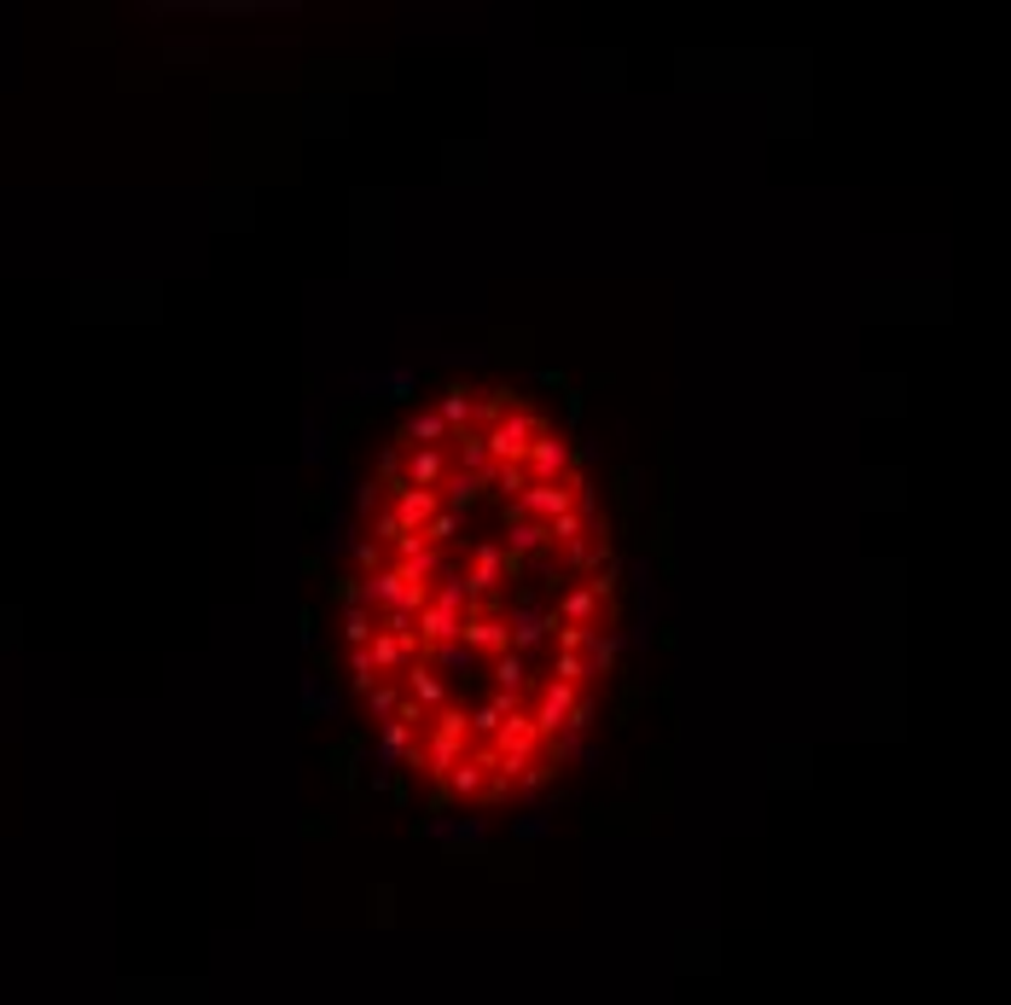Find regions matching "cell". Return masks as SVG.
Here are the masks:
<instances>
[{"instance_id":"cell-1","label":"cell","mask_w":1011,"mask_h":1005,"mask_svg":"<svg viewBox=\"0 0 1011 1005\" xmlns=\"http://www.w3.org/2000/svg\"><path fill=\"white\" fill-rule=\"evenodd\" d=\"M471 750V715L460 709V703H448V709H436L425 721V750H419V767H430L436 779H448L453 762H465Z\"/></svg>"},{"instance_id":"cell-2","label":"cell","mask_w":1011,"mask_h":1005,"mask_svg":"<svg viewBox=\"0 0 1011 1005\" xmlns=\"http://www.w3.org/2000/svg\"><path fill=\"white\" fill-rule=\"evenodd\" d=\"M541 437H547V418L535 413V407H512L495 430H483L488 460H495V465H524V460H529V448L541 442Z\"/></svg>"},{"instance_id":"cell-3","label":"cell","mask_w":1011,"mask_h":1005,"mask_svg":"<svg viewBox=\"0 0 1011 1005\" xmlns=\"http://www.w3.org/2000/svg\"><path fill=\"white\" fill-rule=\"evenodd\" d=\"M460 645H465V651H477L483 663H495V657H506V651H512V628H506V616L495 611V599H483V605H471V611H465Z\"/></svg>"},{"instance_id":"cell-4","label":"cell","mask_w":1011,"mask_h":1005,"mask_svg":"<svg viewBox=\"0 0 1011 1005\" xmlns=\"http://www.w3.org/2000/svg\"><path fill=\"white\" fill-rule=\"evenodd\" d=\"M582 686L570 680H535V727H541V739H559V732L570 727V709H576Z\"/></svg>"},{"instance_id":"cell-5","label":"cell","mask_w":1011,"mask_h":1005,"mask_svg":"<svg viewBox=\"0 0 1011 1005\" xmlns=\"http://www.w3.org/2000/svg\"><path fill=\"white\" fill-rule=\"evenodd\" d=\"M564 512H576L570 482H529V489L506 506V517H529V524H552V517H564Z\"/></svg>"},{"instance_id":"cell-6","label":"cell","mask_w":1011,"mask_h":1005,"mask_svg":"<svg viewBox=\"0 0 1011 1005\" xmlns=\"http://www.w3.org/2000/svg\"><path fill=\"white\" fill-rule=\"evenodd\" d=\"M524 472H529V482H564L570 472H576V448H570V437H547L529 448V460H524Z\"/></svg>"},{"instance_id":"cell-7","label":"cell","mask_w":1011,"mask_h":1005,"mask_svg":"<svg viewBox=\"0 0 1011 1005\" xmlns=\"http://www.w3.org/2000/svg\"><path fill=\"white\" fill-rule=\"evenodd\" d=\"M366 651H373V668H378L384 680H401L419 657H425V645H419L413 633H384V628L373 633V645H366Z\"/></svg>"},{"instance_id":"cell-8","label":"cell","mask_w":1011,"mask_h":1005,"mask_svg":"<svg viewBox=\"0 0 1011 1005\" xmlns=\"http://www.w3.org/2000/svg\"><path fill=\"white\" fill-rule=\"evenodd\" d=\"M506 552H500V541H483L477 552H471V564L460 569L465 576V588H471V605H483V599H495V588H500V576H506Z\"/></svg>"},{"instance_id":"cell-9","label":"cell","mask_w":1011,"mask_h":1005,"mask_svg":"<svg viewBox=\"0 0 1011 1005\" xmlns=\"http://www.w3.org/2000/svg\"><path fill=\"white\" fill-rule=\"evenodd\" d=\"M506 628H512V651L517 657H535L547 640H552V628H559V616L541 611V605H517L512 616H506Z\"/></svg>"},{"instance_id":"cell-10","label":"cell","mask_w":1011,"mask_h":1005,"mask_svg":"<svg viewBox=\"0 0 1011 1005\" xmlns=\"http://www.w3.org/2000/svg\"><path fill=\"white\" fill-rule=\"evenodd\" d=\"M460 628H465V616L460 611H442V605H425V611L413 616V640L425 645V651L453 645V640H460Z\"/></svg>"},{"instance_id":"cell-11","label":"cell","mask_w":1011,"mask_h":1005,"mask_svg":"<svg viewBox=\"0 0 1011 1005\" xmlns=\"http://www.w3.org/2000/svg\"><path fill=\"white\" fill-rule=\"evenodd\" d=\"M448 460H453V472L483 477V482H488V472H495V460H488V442H483V430H477V425H471V430H453Z\"/></svg>"},{"instance_id":"cell-12","label":"cell","mask_w":1011,"mask_h":1005,"mask_svg":"<svg viewBox=\"0 0 1011 1005\" xmlns=\"http://www.w3.org/2000/svg\"><path fill=\"white\" fill-rule=\"evenodd\" d=\"M390 512H396V524L408 529V535H419L436 512H442V494H436V489H401L390 500Z\"/></svg>"},{"instance_id":"cell-13","label":"cell","mask_w":1011,"mask_h":1005,"mask_svg":"<svg viewBox=\"0 0 1011 1005\" xmlns=\"http://www.w3.org/2000/svg\"><path fill=\"white\" fill-rule=\"evenodd\" d=\"M453 472L448 448H408V489H442Z\"/></svg>"},{"instance_id":"cell-14","label":"cell","mask_w":1011,"mask_h":1005,"mask_svg":"<svg viewBox=\"0 0 1011 1005\" xmlns=\"http://www.w3.org/2000/svg\"><path fill=\"white\" fill-rule=\"evenodd\" d=\"M401 454H408V448H448L453 442V430L442 425V413H436V407H419L413 418H408V425H401Z\"/></svg>"},{"instance_id":"cell-15","label":"cell","mask_w":1011,"mask_h":1005,"mask_svg":"<svg viewBox=\"0 0 1011 1005\" xmlns=\"http://www.w3.org/2000/svg\"><path fill=\"white\" fill-rule=\"evenodd\" d=\"M401 686H408V698H413V703H419V709H425V715L448 709V686L436 680V668H430L425 657H419V663L408 668V675H401Z\"/></svg>"},{"instance_id":"cell-16","label":"cell","mask_w":1011,"mask_h":1005,"mask_svg":"<svg viewBox=\"0 0 1011 1005\" xmlns=\"http://www.w3.org/2000/svg\"><path fill=\"white\" fill-rule=\"evenodd\" d=\"M552 547V535H547V524H529V517H506V541H500V552L506 558H529V552H547Z\"/></svg>"},{"instance_id":"cell-17","label":"cell","mask_w":1011,"mask_h":1005,"mask_svg":"<svg viewBox=\"0 0 1011 1005\" xmlns=\"http://www.w3.org/2000/svg\"><path fill=\"white\" fill-rule=\"evenodd\" d=\"M436 413H442L448 430H471L477 425V390H471V384H448V390L436 395Z\"/></svg>"},{"instance_id":"cell-18","label":"cell","mask_w":1011,"mask_h":1005,"mask_svg":"<svg viewBox=\"0 0 1011 1005\" xmlns=\"http://www.w3.org/2000/svg\"><path fill=\"white\" fill-rule=\"evenodd\" d=\"M512 709H517V698L488 692V698L477 703V709H471V739H477V744H495V732H500V721H506Z\"/></svg>"},{"instance_id":"cell-19","label":"cell","mask_w":1011,"mask_h":1005,"mask_svg":"<svg viewBox=\"0 0 1011 1005\" xmlns=\"http://www.w3.org/2000/svg\"><path fill=\"white\" fill-rule=\"evenodd\" d=\"M552 616H559V623H570V628H599V623H604V605H599L594 588H570L564 605L552 611Z\"/></svg>"},{"instance_id":"cell-20","label":"cell","mask_w":1011,"mask_h":1005,"mask_svg":"<svg viewBox=\"0 0 1011 1005\" xmlns=\"http://www.w3.org/2000/svg\"><path fill=\"white\" fill-rule=\"evenodd\" d=\"M442 791H453V796H483V791H488V762L465 750V762H453V767H448Z\"/></svg>"},{"instance_id":"cell-21","label":"cell","mask_w":1011,"mask_h":1005,"mask_svg":"<svg viewBox=\"0 0 1011 1005\" xmlns=\"http://www.w3.org/2000/svg\"><path fill=\"white\" fill-rule=\"evenodd\" d=\"M512 407H524L512 384H495V390H477V430H495V425H500V418L512 413Z\"/></svg>"},{"instance_id":"cell-22","label":"cell","mask_w":1011,"mask_h":1005,"mask_svg":"<svg viewBox=\"0 0 1011 1005\" xmlns=\"http://www.w3.org/2000/svg\"><path fill=\"white\" fill-rule=\"evenodd\" d=\"M488 675H495V692L500 698H517L529 686V657H517V651H506V657L488 663Z\"/></svg>"},{"instance_id":"cell-23","label":"cell","mask_w":1011,"mask_h":1005,"mask_svg":"<svg viewBox=\"0 0 1011 1005\" xmlns=\"http://www.w3.org/2000/svg\"><path fill=\"white\" fill-rule=\"evenodd\" d=\"M401 703H408V686H401V680H378L373 692H366V709H373V721H378V727H384V721H396Z\"/></svg>"},{"instance_id":"cell-24","label":"cell","mask_w":1011,"mask_h":1005,"mask_svg":"<svg viewBox=\"0 0 1011 1005\" xmlns=\"http://www.w3.org/2000/svg\"><path fill=\"white\" fill-rule=\"evenodd\" d=\"M337 633H344V645H349V651H361V645H373L378 616L366 611V605H349V611H344V623H337Z\"/></svg>"},{"instance_id":"cell-25","label":"cell","mask_w":1011,"mask_h":1005,"mask_svg":"<svg viewBox=\"0 0 1011 1005\" xmlns=\"http://www.w3.org/2000/svg\"><path fill=\"white\" fill-rule=\"evenodd\" d=\"M483 489H488L483 477L448 472V482H442V489H436V494H442V506H448V512H460V506H471V500H483Z\"/></svg>"},{"instance_id":"cell-26","label":"cell","mask_w":1011,"mask_h":1005,"mask_svg":"<svg viewBox=\"0 0 1011 1005\" xmlns=\"http://www.w3.org/2000/svg\"><path fill=\"white\" fill-rule=\"evenodd\" d=\"M488 489H495L506 506H512V500L529 489V472H524V465H495V472H488Z\"/></svg>"},{"instance_id":"cell-27","label":"cell","mask_w":1011,"mask_h":1005,"mask_svg":"<svg viewBox=\"0 0 1011 1005\" xmlns=\"http://www.w3.org/2000/svg\"><path fill=\"white\" fill-rule=\"evenodd\" d=\"M587 524H599V517H582V512H564V517H552V524H547V535H552V547H576L582 541V535H587Z\"/></svg>"},{"instance_id":"cell-28","label":"cell","mask_w":1011,"mask_h":1005,"mask_svg":"<svg viewBox=\"0 0 1011 1005\" xmlns=\"http://www.w3.org/2000/svg\"><path fill=\"white\" fill-rule=\"evenodd\" d=\"M616 651H622V640L616 633H594V645H587V675H611V663H616Z\"/></svg>"},{"instance_id":"cell-29","label":"cell","mask_w":1011,"mask_h":1005,"mask_svg":"<svg viewBox=\"0 0 1011 1005\" xmlns=\"http://www.w3.org/2000/svg\"><path fill=\"white\" fill-rule=\"evenodd\" d=\"M378 680H384V675L373 668V651H366V645H361V651H349V686H355V692L366 698V692H373Z\"/></svg>"},{"instance_id":"cell-30","label":"cell","mask_w":1011,"mask_h":1005,"mask_svg":"<svg viewBox=\"0 0 1011 1005\" xmlns=\"http://www.w3.org/2000/svg\"><path fill=\"white\" fill-rule=\"evenodd\" d=\"M594 633H599V628H570V623H559V628H552V645H559V651H570V657H587Z\"/></svg>"},{"instance_id":"cell-31","label":"cell","mask_w":1011,"mask_h":1005,"mask_svg":"<svg viewBox=\"0 0 1011 1005\" xmlns=\"http://www.w3.org/2000/svg\"><path fill=\"white\" fill-rule=\"evenodd\" d=\"M419 535H425L430 547H442V552H448V541L460 535V512H448V506H442V512H436V517H430V524L419 529Z\"/></svg>"},{"instance_id":"cell-32","label":"cell","mask_w":1011,"mask_h":1005,"mask_svg":"<svg viewBox=\"0 0 1011 1005\" xmlns=\"http://www.w3.org/2000/svg\"><path fill=\"white\" fill-rule=\"evenodd\" d=\"M552 680L582 686V680H594V675H587V657H570V651H559V657H552Z\"/></svg>"},{"instance_id":"cell-33","label":"cell","mask_w":1011,"mask_h":1005,"mask_svg":"<svg viewBox=\"0 0 1011 1005\" xmlns=\"http://www.w3.org/2000/svg\"><path fill=\"white\" fill-rule=\"evenodd\" d=\"M401 535H408V529H401V524H396V512H390V506H384V512L373 517V541H378L384 552H390V547L401 541Z\"/></svg>"},{"instance_id":"cell-34","label":"cell","mask_w":1011,"mask_h":1005,"mask_svg":"<svg viewBox=\"0 0 1011 1005\" xmlns=\"http://www.w3.org/2000/svg\"><path fill=\"white\" fill-rule=\"evenodd\" d=\"M355 512H366V517H378V512H384V489H378L373 477L355 482Z\"/></svg>"},{"instance_id":"cell-35","label":"cell","mask_w":1011,"mask_h":1005,"mask_svg":"<svg viewBox=\"0 0 1011 1005\" xmlns=\"http://www.w3.org/2000/svg\"><path fill=\"white\" fill-rule=\"evenodd\" d=\"M355 564H361V576H373V569L390 564V552H384L378 541H361V547H355Z\"/></svg>"},{"instance_id":"cell-36","label":"cell","mask_w":1011,"mask_h":1005,"mask_svg":"<svg viewBox=\"0 0 1011 1005\" xmlns=\"http://www.w3.org/2000/svg\"><path fill=\"white\" fill-rule=\"evenodd\" d=\"M587 727H594V698L582 692V698H576V709H570V727H564V732H576V739H582Z\"/></svg>"},{"instance_id":"cell-37","label":"cell","mask_w":1011,"mask_h":1005,"mask_svg":"<svg viewBox=\"0 0 1011 1005\" xmlns=\"http://www.w3.org/2000/svg\"><path fill=\"white\" fill-rule=\"evenodd\" d=\"M436 657H442V663H453V668H477V663H483L477 651H465L460 640H453V645H442V651H436Z\"/></svg>"},{"instance_id":"cell-38","label":"cell","mask_w":1011,"mask_h":1005,"mask_svg":"<svg viewBox=\"0 0 1011 1005\" xmlns=\"http://www.w3.org/2000/svg\"><path fill=\"white\" fill-rule=\"evenodd\" d=\"M378 628H384V633H413V616H408V611H384Z\"/></svg>"},{"instance_id":"cell-39","label":"cell","mask_w":1011,"mask_h":1005,"mask_svg":"<svg viewBox=\"0 0 1011 1005\" xmlns=\"http://www.w3.org/2000/svg\"><path fill=\"white\" fill-rule=\"evenodd\" d=\"M337 605H361V576H344V581H337Z\"/></svg>"},{"instance_id":"cell-40","label":"cell","mask_w":1011,"mask_h":1005,"mask_svg":"<svg viewBox=\"0 0 1011 1005\" xmlns=\"http://www.w3.org/2000/svg\"><path fill=\"white\" fill-rule=\"evenodd\" d=\"M390 395H413V373H396L390 378Z\"/></svg>"}]
</instances>
